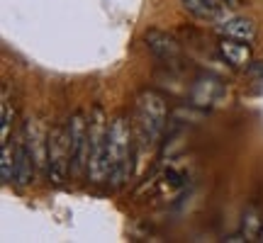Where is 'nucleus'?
<instances>
[{
    "mask_svg": "<svg viewBox=\"0 0 263 243\" xmlns=\"http://www.w3.org/2000/svg\"><path fill=\"white\" fill-rule=\"evenodd\" d=\"M34 163H37L34 153H32L27 141L22 139L17 144V149H15V175H12V180H15L20 187L29 185V183L34 180Z\"/></svg>",
    "mask_w": 263,
    "mask_h": 243,
    "instance_id": "8",
    "label": "nucleus"
},
{
    "mask_svg": "<svg viewBox=\"0 0 263 243\" xmlns=\"http://www.w3.org/2000/svg\"><path fill=\"white\" fill-rule=\"evenodd\" d=\"M217 32L227 39H239V42H254L256 39V25L251 19L246 17H229V19H222L217 25Z\"/></svg>",
    "mask_w": 263,
    "mask_h": 243,
    "instance_id": "9",
    "label": "nucleus"
},
{
    "mask_svg": "<svg viewBox=\"0 0 263 243\" xmlns=\"http://www.w3.org/2000/svg\"><path fill=\"white\" fill-rule=\"evenodd\" d=\"M261 241H263V229H261Z\"/></svg>",
    "mask_w": 263,
    "mask_h": 243,
    "instance_id": "13",
    "label": "nucleus"
},
{
    "mask_svg": "<svg viewBox=\"0 0 263 243\" xmlns=\"http://www.w3.org/2000/svg\"><path fill=\"white\" fill-rule=\"evenodd\" d=\"M132 156H134L132 129L124 117H117L110 124V180H112L115 190H120L129 180Z\"/></svg>",
    "mask_w": 263,
    "mask_h": 243,
    "instance_id": "2",
    "label": "nucleus"
},
{
    "mask_svg": "<svg viewBox=\"0 0 263 243\" xmlns=\"http://www.w3.org/2000/svg\"><path fill=\"white\" fill-rule=\"evenodd\" d=\"M144 39H146V47L151 49V54L159 56L161 61H168L171 64V61H176L180 56V44L171 34H166V32L151 29V32H146Z\"/></svg>",
    "mask_w": 263,
    "mask_h": 243,
    "instance_id": "6",
    "label": "nucleus"
},
{
    "mask_svg": "<svg viewBox=\"0 0 263 243\" xmlns=\"http://www.w3.org/2000/svg\"><path fill=\"white\" fill-rule=\"evenodd\" d=\"M44 156H47V173L51 183H64L66 175L71 173V144H68V129H54L47 134V146H44Z\"/></svg>",
    "mask_w": 263,
    "mask_h": 243,
    "instance_id": "4",
    "label": "nucleus"
},
{
    "mask_svg": "<svg viewBox=\"0 0 263 243\" xmlns=\"http://www.w3.org/2000/svg\"><path fill=\"white\" fill-rule=\"evenodd\" d=\"M180 3H183V8L188 10V12H193L195 17H202V19L217 17L224 10V8H219L215 0H180Z\"/></svg>",
    "mask_w": 263,
    "mask_h": 243,
    "instance_id": "10",
    "label": "nucleus"
},
{
    "mask_svg": "<svg viewBox=\"0 0 263 243\" xmlns=\"http://www.w3.org/2000/svg\"><path fill=\"white\" fill-rule=\"evenodd\" d=\"M15 175V151L10 149V141H3V158H0V178L10 183Z\"/></svg>",
    "mask_w": 263,
    "mask_h": 243,
    "instance_id": "11",
    "label": "nucleus"
},
{
    "mask_svg": "<svg viewBox=\"0 0 263 243\" xmlns=\"http://www.w3.org/2000/svg\"><path fill=\"white\" fill-rule=\"evenodd\" d=\"M137 117H139L137 124H139L141 141L154 144L159 139V134L163 131V124H166V117H168V105L159 93L146 90L137 100Z\"/></svg>",
    "mask_w": 263,
    "mask_h": 243,
    "instance_id": "3",
    "label": "nucleus"
},
{
    "mask_svg": "<svg viewBox=\"0 0 263 243\" xmlns=\"http://www.w3.org/2000/svg\"><path fill=\"white\" fill-rule=\"evenodd\" d=\"M219 54L227 64H232L234 68H244L254 61V51H251V42H239V39H227L222 37L219 42Z\"/></svg>",
    "mask_w": 263,
    "mask_h": 243,
    "instance_id": "7",
    "label": "nucleus"
},
{
    "mask_svg": "<svg viewBox=\"0 0 263 243\" xmlns=\"http://www.w3.org/2000/svg\"><path fill=\"white\" fill-rule=\"evenodd\" d=\"M88 134L90 121H85L81 112H76L68 121V144H71V175L78 178L88 170Z\"/></svg>",
    "mask_w": 263,
    "mask_h": 243,
    "instance_id": "5",
    "label": "nucleus"
},
{
    "mask_svg": "<svg viewBox=\"0 0 263 243\" xmlns=\"http://www.w3.org/2000/svg\"><path fill=\"white\" fill-rule=\"evenodd\" d=\"M261 224H258V219H256V212H249L244 216V234L246 238H256V236H261Z\"/></svg>",
    "mask_w": 263,
    "mask_h": 243,
    "instance_id": "12",
    "label": "nucleus"
},
{
    "mask_svg": "<svg viewBox=\"0 0 263 243\" xmlns=\"http://www.w3.org/2000/svg\"><path fill=\"white\" fill-rule=\"evenodd\" d=\"M88 178L93 183H103L110 178V127L105 124V114L100 107L93 110L90 134H88Z\"/></svg>",
    "mask_w": 263,
    "mask_h": 243,
    "instance_id": "1",
    "label": "nucleus"
}]
</instances>
